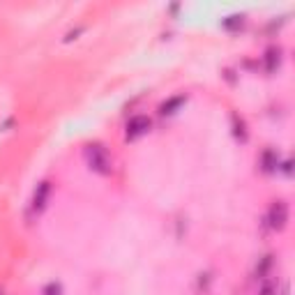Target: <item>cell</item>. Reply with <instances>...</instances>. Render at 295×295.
Segmentation results:
<instances>
[{"mask_svg":"<svg viewBox=\"0 0 295 295\" xmlns=\"http://www.w3.org/2000/svg\"><path fill=\"white\" fill-rule=\"evenodd\" d=\"M272 224L275 226H284V221H286V206L284 203H277L275 208H272Z\"/></svg>","mask_w":295,"mask_h":295,"instance_id":"obj_1","label":"cell"},{"mask_svg":"<svg viewBox=\"0 0 295 295\" xmlns=\"http://www.w3.org/2000/svg\"><path fill=\"white\" fill-rule=\"evenodd\" d=\"M148 125H150V122H148L146 118H136V120L132 122V129H134V132H143V129H148Z\"/></svg>","mask_w":295,"mask_h":295,"instance_id":"obj_2","label":"cell"}]
</instances>
